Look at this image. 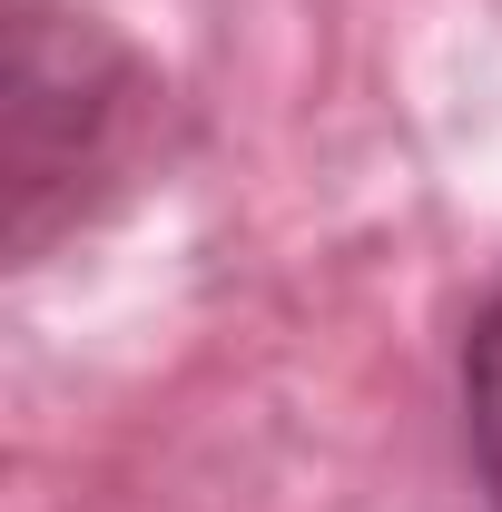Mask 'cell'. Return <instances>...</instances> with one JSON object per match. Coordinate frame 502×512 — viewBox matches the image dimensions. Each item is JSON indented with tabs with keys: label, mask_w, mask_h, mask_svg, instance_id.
I'll use <instances>...</instances> for the list:
<instances>
[{
	"label": "cell",
	"mask_w": 502,
	"mask_h": 512,
	"mask_svg": "<svg viewBox=\"0 0 502 512\" xmlns=\"http://www.w3.org/2000/svg\"><path fill=\"white\" fill-rule=\"evenodd\" d=\"M463 434H473L483 493H493V512H502V296L473 316V335H463Z\"/></svg>",
	"instance_id": "7a4b0ae2"
},
{
	"label": "cell",
	"mask_w": 502,
	"mask_h": 512,
	"mask_svg": "<svg viewBox=\"0 0 502 512\" xmlns=\"http://www.w3.org/2000/svg\"><path fill=\"white\" fill-rule=\"evenodd\" d=\"M128 89H138V69L89 20L20 0V50H10V197H20L10 237H20V256L50 237V188L109 158Z\"/></svg>",
	"instance_id": "6da1fadb"
}]
</instances>
